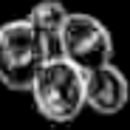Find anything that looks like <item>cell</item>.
<instances>
[{
	"instance_id": "1",
	"label": "cell",
	"mask_w": 130,
	"mask_h": 130,
	"mask_svg": "<svg viewBox=\"0 0 130 130\" xmlns=\"http://www.w3.org/2000/svg\"><path fill=\"white\" fill-rule=\"evenodd\" d=\"M34 110L51 124L74 122L85 105V71L65 57H48L31 82Z\"/></svg>"
},
{
	"instance_id": "2",
	"label": "cell",
	"mask_w": 130,
	"mask_h": 130,
	"mask_svg": "<svg viewBox=\"0 0 130 130\" xmlns=\"http://www.w3.org/2000/svg\"><path fill=\"white\" fill-rule=\"evenodd\" d=\"M45 59L48 48L28 17H17L0 26V85L3 88L28 93Z\"/></svg>"
},
{
	"instance_id": "3",
	"label": "cell",
	"mask_w": 130,
	"mask_h": 130,
	"mask_svg": "<svg viewBox=\"0 0 130 130\" xmlns=\"http://www.w3.org/2000/svg\"><path fill=\"white\" fill-rule=\"evenodd\" d=\"M62 57L91 71L113 59V34L99 17L88 11H71L62 28Z\"/></svg>"
},
{
	"instance_id": "4",
	"label": "cell",
	"mask_w": 130,
	"mask_h": 130,
	"mask_svg": "<svg viewBox=\"0 0 130 130\" xmlns=\"http://www.w3.org/2000/svg\"><path fill=\"white\" fill-rule=\"evenodd\" d=\"M130 102V82L113 62L85 71V105L99 116H116Z\"/></svg>"
},
{
	"instance_id": "5",
	"label": "cell",
	"mask_w": 130,
	"mask_h": 130,
	"mask_svg": "<svg viewBox=\"0 0 130 130\" xmlns=\"http://www.w3.org/2000/svg\"><path fill=\"white\" fill-rule=\"evenodd\" d=\"M68 14L71 11L62 0H40L26 14L31 20V26L40 31L42 42L48 48V57H62V28L68 23Z\"/></svg>"
}]
</instances>
